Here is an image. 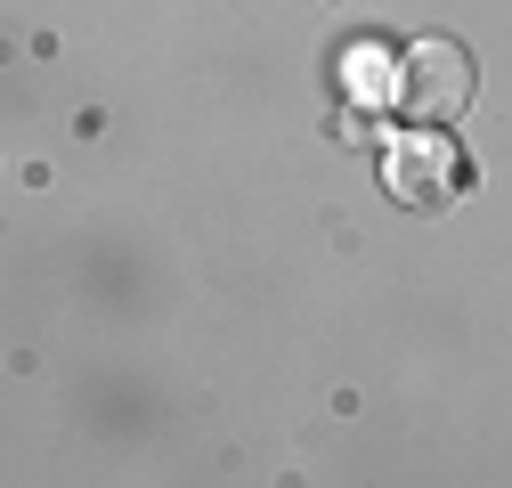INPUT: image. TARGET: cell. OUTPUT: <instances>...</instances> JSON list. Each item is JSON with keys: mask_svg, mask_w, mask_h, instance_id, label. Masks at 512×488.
<instances>
[{"mask_svg": "<svg viewBox=\"0 0 512 488\" xmlns=\"http://www.w3.org/2000/svg\"><path fill=\"white\" fill-rule=\"evenodd\" d=\"M407 122H423V131H439V122H456L472 106V57L456 41H415L399 57V98H391Z\"/></svg>", "mask_w": 512, "mask_h": 488, "instance_id": "6da1fadb", "label": "cell"}, {"mask_svg": "<svg viewBox=\"0 0 512 488\" xmlns=\"http://www.w3.org/2000/svg\"><path fill=\"white\" fill-rule=\"evenodd\" d=\"M382 188H391L399 204H415V212H439L447 196L464 188V163H456V147H447L439 131H423V122H415L407 139L382 147Z\"/></svg>", "mask_w": 512, "mask_h": 488, "instance_id": "7a4b0ae2", "label": "cell"}]
</instances>
